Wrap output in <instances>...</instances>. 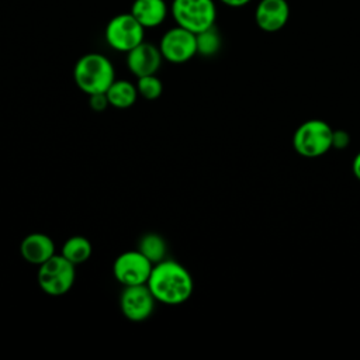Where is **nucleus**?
I'll return each mask as SVG.
<instances>
[{
    "mask_svg": "<svg viewBox=\"0 0 360 360\" xmlns=\"http://www.w3.org/2000/svg\"><path fill=\"white\" fill-rule=\"evenodd\" d=\"M170 14L176 25L198 34L215 24L217 7L214 0H173Z\"/></svg>",
    "mask_w": 360,
    "mask_h": 360,
    "instance_id": "7ed1b4c3",
    "label": "nucleus"
},
{
    "mask_svg": "<svg viewBox=\"0 0 360 360\" xmlns=\"http://www.w3.org/2000/svg\"><path fill=\"white\" fill-rule=\"evenodd\" d=\"M156 300L146 284L124 287L120 297L122 315L132 322L146 321L155 311Z\"/></svg>",
    "mask_w": 360,
    "mask_h": 360,
    "instance_id": "1a4fd4ad",
    "label": "nucleus"
},
{
    "mask_svg": "<svg viewBox=\"0 0 360 360\" xmlns=\"http://www.w3.org/2000/svg\"><path fill=\"white\" fill-rule=\"evenodd\" d=\"M163 56L158 45L150 42H141L129 52H127V68L138 79L148 75H156L162 65Z\"/></svg>",
    "mask_w": 360,
    "mask_h": 360,
    "instance_id": "9d476101",
    "label": "nucleus"
},
{
    "mask_svg": "<svg viewBox=\"0 0 360 360\" xmlns=\"http://www.w3.org/2000/svg\"><path fill=\"white\" fill-rule=\"evenodd\" d=\"M143 27L155 28L165 22L170 6L165 0H134L129 11Z\"/></svg>",
    "mask_w": 360,
    "mask_h": 360,
    "instance_id": "ddd939ff",
    "label": "nucleus"
},
{
    "mask_svg": "<svg viewBox=\"0 0 360 360\" xmlns=\"http://www.w3.org/2000/svg\"><path fill=\"white\" fill-rule=\"evenodd\" d=\"M219 1L229 7H243L248 3H250V0H219Z\"/></svg>",
    "mask_w": 360,
    "mask_h": 360,
    "instance_id": "aec40b11",
    "label": "nucleus"
},
{
    "mask_svg": "<svg viewBox=\"0 0 360 360\" xmlns=\"http://www.w3.org/2000/svg\"><path fill=\"white\" fill-rule=\"evenodd\" d=\"M76 86L87 96L105 93L115 80V70L111 60L98 52H89L80 56L73 68Z\"/></svg>",
    "mask_w": 360,
    "mask_h": 360,
    "instance_id": "f03ea898",
    "label": "nucleus"
},
{
    "mask_svg": "<svg viewBox=\"0 0 360 360\" xmlns=\"http://www.w3.org/2000/svg\"><path fill=\"white\" fill-rule=\"evenodd\" d=\"M136 90L141 97L145 100H156L163 93V83L156 75H148L138 77L136 80Z\"/></svg>",
    "mask_w": 360,
    "mask_h": 360,
    "instance_id": "a211bd4d",
    "label": "nucleus"
},
{
    "mask_svg": "<svg viewBox=\"0 0 360 360\" xmlns=\"http://www.w3.org/2000/svg\"><path fill=\"white\" fill-rule=\"evenodd\" d=\"M91 253H93V248L90 240L82 235H75L68 238L60 252V255L66 257L69 262H72L75 266L89 260Z\"/></svg>",
    "mask_w": 360,
    "mask_h": 360,
    "instance_id": "2eb2a0df",
    "label": "nucleus"
},
{
    "mask_svg": "<svg viewBox=\"0 0 360 360\" xmlns=\"http://www.w3.org/2000/svg\"><path fill=\"white\" fill-rule=\"evenodd\" d=\"M104 38L110 48L127 53L145 41V27L131 13H121L107 22Z\"/></svg>",
    "mask_w": 360,
    "mask_h": 360,
    "instance_id": "423d86ee",
    "label": "nucleus"
},
{
    "mask_svg": "<svg viewBox=\"0 0 360 360\" xmlns=\"http://www.w3.org/2000/svg\"><path fill=\"white\" fill-rule=\"evenodd\" d=\"M146 285L156 302L165 305L184 304L194 290L190 271L173 259H163L153 264Z\"/></svg>",
    "mask_w": 360,
    "mask_h": 360,
    "instance_id": "f257e3e1",
    "label": "nucleus"
},
{
    "mask_svg": "<svg viewBox=\"0 0 360 360\" xmlns=\"http://www.w3.org/2000/svg\"><path fill=\"white\" fill-rule=\"evenodd\" d=\"M158 46L163 59L170 63H186L197 55L195 34L179 25L169 28L160 37Z\"/></svg>",
    "mask_w": 360,
    "mask_h": 360,
    "instance_id": "0eeeda50",
    "label": "nucleus"
},
{
    "mask_svg": "<svg viewBox=\"0 0 360 360\" xmlns=\"http://www.w3.org/2000/svg\"><path fill=\"white\" fill-rule=\"evenodd\" d=\"M292 142L301 156L318 158L330 149L335 142V134L325 121L309 120L298 127Z\"/></svg>",
    "mask_w": 360,
    "mask_h": 360,
    "instance_id": "39448f33",
    "label": "nucleus"
},
{
    "mask_svg": "<svg viewBox=\"0 0 360 360\" xmlns=\"http://www.w3.org/2000/svg\"><path fill=\"white\" fill-rule=\"evenodd\" d=\"M353 173L360 180V152L356 155V158L353 160Z\"/></svg>",
    "mask_w": 360,
    "mask_h": 360,
    "instance_id": "412c9836",
    "label": "nucleus"
},
{
    "mask_svg": "<svg viewBox=\"0 0 360 360\" xmlns=\"http://www.w3.org/2000/svg\"><path fill=\"white\" fill-rule=\"evenodd\" d=\"M105 94H107L110 105L120 108V110L132 107L139 96L138 90H136V84H134L125 79H118V80L115 79L111 83V86L107 89Z\"/></svg>",
    "mask_w": 360,
    "mask_h": 360,
    "instance_id": "4468645a",
    "label": "nucleus"
},
{
    "mask_svg": "<svg viewBox=\"0 0 360 360\" xmlns=\"http://www.w3.org/2000/svg\"><path fill=\"white\" fill-rule=\"evenodd\" d=\"M197 41V53L202 56H212L221 48V35L215 25L195 34Z\"/></svg>",
    "mask_w": 360,
    "mask_h": 360,
    "instance_id": "f3484780",
    "label": "nucleus"
},
{
    "mask_svg": "<svg viewBox=\"0 0 360 360\" xmlns=\"http://www.w3.org/2000/svg\"><path fill=\"white\" fill-rule=\"evenodd\" d=\"M290 17V7L285 0H260L255 10V20L260 30L276 32L281 30Z\"/></svg>",
    "mask_w": 360,
    "mask_h": 360,
    "instance_id": "9b49d317",
    "label": "nucleus"
},
{
    "mask_svg": "<svg viewBox=\"0 0 360 360\" xmlns=\"http://www.w3.org/2000/svg\"><path fill=\"white\" fill-rule=\"evenodd\" d=\"M153 264L136 249L118 255L112 263L114 278L124 287L146 284Z\"/></svg>",
    "mask_w": 360,
    "mask_h": 360,
    "instance_id": "6e6552de",
    "label": "nucleus"
},
{
    "mask_svg": "<svg viewBox=\"0 0 360 360\" xmlns=\"http://www.w3.org/2000/svg\"><path fill=\"white\" fill-rule=\"evenodd\" d=\"M89 104H90V108L96 112H103L110 105L105 93H96L89 96Z\"/></svg>",
    "mask_w": 360,
    "mask_h": 360,
    "instance_id": "6ab92c4d",
    "label": "nucleus"
},
{
    "mask_svg": "<svg viewBox=\"0 0 360 360\" xmlns=\"http://www.w3.org/2000/svg\"><path fill=\"white\" fill-rule=\"evenodd\" d=\"M76 266L62 255H53L39 266L37 280L39 288L51 295L60 297L70 291L76 280Z\"/></svg>",
    "mask_w": 360,
    "mask_h": 360,
    "instance_id": "20e7f679",
    "label": "nucleus"
},
{
    "mask_svg": "<svg viewBox=\"0 0 360 360\" xmlns=\"http://www.w3.org/2000/svg\"><path fill=\"white\" fill-rule=\"evenodd\" d=\"M138 250L152 263L156 264L159 262H162L163 259H166V253H167V245L166 240L162 235L155 233V232H149L145 233L138 243Z\"/></svg>",
    "mask_w": 360,
    "mask_h": 360,
    "instance_id": "dca6fc26",
    "label": "nucleus"
},
{
    "mask_svg": "<svg viewBox=\"0 0 360 360\" xmlns=\"http://www.w3.org/2000/svg\"><path fill=\"white\" fill-rule=\"evenodd\" d=\"M20 253L25 262L41 266L55 255V242L46 233L32 232L21 240Z\"/></svg>",
    "mask_w": 360,
    "mask_h": 360,
    "instance_id": "f8f14e48",
    "label": "nucleus"
}]
</instances>
